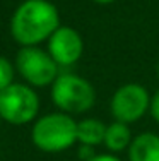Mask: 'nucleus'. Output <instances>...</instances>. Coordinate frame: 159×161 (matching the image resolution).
Wrapping results in <instances>:
<instances>
[{
	"instance_id": "obj_7",
	"label": "nucleus",
	"mask_w": 159,
	"mask_h": 161,
	"mask_svg": "<svg viewBox=\"0 0 159 161\" xmlns=\"http://www.w3.org/2000/svg\"><path fill=\"white\" fill-rule=\"evenodd\" d=\"M46 50L60 69L72 67L84 55V40L75 28L62 24L46 41Z\"/></svg>"
},
{
	"instance_id": "obj_1",
	"label": "nucleus",
	"mask_w": 159,
	"mask_h": 161,
	"mask_svg": "<svg viewBox=\"0 0 159 161\" xmlns=\"http://www.w3.org/2000/svg\"><path fill=\"white\" fill-rule=\"evenodd\" d=\"M60 26V10L53 2L22 0L10 16L9 31L19 47H40Z\"/></svg>"
},
{
	"instance_id": "obj_12",
	"label": "nucleus",
	"mask_w": 159,
	"mask_h": 161,
	"mask_svg": "<svg viewBox=\"0 0 159 161\" xmlns=\"http://www.w3.org/2000/svg\"><path fill=\"white\" fill-rule=\"evenodd\" d=\"M149 115L152 117V120L156 122V124H159V89L154 91V94H151Z\"/></svg>"
},
{
	"instance_id": "obj_16",
	"label": "nucleus",
	"mask_w": 159,
	"mask_h": 161,
	"mask_svg": "<svg viewBox=\"0 0 159 161\" xmlns=\"http://www.w3.org/2000/svg\"><path fill=\"white\" fill-rule=\"evenodd\" d=\"M0 161H2V159H0Z\"/></svg>"
},
{
	"instance_id": "obj_9",
	"label": "nucleus",
	"mask_w": 159,
	"mask_h": 161,
	"mask_svg": "<svg viewBox=\"0 0 159 161\" xmlns=\"http://www.w3.org/2000/svg\"><path fill=\"white\" fill-rule=\"evenodd\" d=\"M132 141H134L132 125L123 124V122H116V120H113L111 124L106 125L103 146L106 147L108 153L120 154V153L127 151V149L130 147Z\"/></svg>"
},
{
	"instance_id": "obj_14",
	"label": "nucleus",
	"mask_w": 159,
	"mask_h": 161,
	"mask_svg": "<svg viewBox=\"0 0 159 161\" xmlns=\"http://www.w3.org/2000/svg\"><path fill=\"white\" fill-rule=\"evenodd\" d=\"M91 2L98 3V5H111V3H115L116 0H91Z\"/></svg>"
},
{
	"instance_id": "obj_4",
	"label": "nucleus",
	"mask_w": 159,
	"mask_h": 161,
	"mask_svg": "<svg viewBox=\"0 0 159 161\" xmlns=\"http://www.w3.org/2000/svg\"><path fill=\"white\" fill-rule=\"evenodd\" d=\"M41 101L36 89L26 82H12L0 91V122L14 127L29 125L38 118Z\"/></svg>"
},
{
	"instance_id": "obj_8",
	"label": "nucleus",
	"mask_w": 159,
	"mask_h": 161,
	"mask_svg": "<svg viewBox=\"0 0 159 161\" xmlns=\"http://www.w3.org/2000/svg\"><path fill=\"white\" fill-rule=\"evenodd\" d=\"M128 161H159V134L140 132L127 149Z\"/></svg>"
},
{
	"instance_id": "obj_15",
	"label": "nucleus",
	"mask_w": 159,
	"mask_h": 161,
	"mask_svg": "<svg viewBox=\"0 0 159 161\" xmlns=\"http://www.w3.org/2000/svg\"><path fill=\"white\" fill-rule=\"evenodd\" d=\"M156 75H157V77H159V62L156 64Z\"/></svg>"
},
{
	"instance_id": "obj_2",
	"label": "nucleus",
	"mask_w": 159,
	"mask_h": 161,
	"mask_svg": "<svg viewBox=\"0 0 159 161\" xmlns=\"http://www.w3.org/2000/svg\"><path fill=\"white\" fill-rule=\"evenodd\" d=\"M31 142L46 154H58L77 144V120L63 112L38 117L31 125Z\"/></svg>"
},
{
	"instance_id": "obj_11",
	"label": "nucleus",
	"mask_w": 159,
	"mask_h": 161,
	"mask_svg": "<svg viewBox=\"0 0 159 161\" xmlns=\"http://www.w3.org/2000/svg\"><path fill=\"white\" fill-rule=\"evenodd\" d=\"M16 65L7 57L0 55V91L9 87L12 82H16Z\"/></svg>"
},
{
	"instance_id": "obj_3",
	"label": "nucleus",
	"mask_w": 159,
	"mask_h": 161,
	"mask_svg": "<svg viewBox=\"0 0 159 161\" xmlns=\"http://www.w3.org/2000/svg\"><path fill=\"white\" fill-rule=\"evenodd\" d=\"M51 103L67 115H84L96 105V89L86 77L72 72H60L50 86Z\"/></svg>"
},
{
	"instance_id": "obj_13",
	"label": "nucleus",
	"mask_w": 159,
	"mask_h": 161,
	"mask_svg": "<svg viewBox=\"0 0 159 161\" xmlns=\"http://www.w3.org/2000/svg\"><path fill=\"white\" fill-rule=\"evenodd\" d=\"M87 161H123L118 154H113V153H99V154H94L91 159Z\"/></svg>"
},
{
	"instance_id": "obj_5",
	"label": "nucleus",
	"mask_w": 159,
	"mask_h": 161,
	"mask_svg": "<svg viewBox=\"0 0 159 161\" xmlns=\"http://www.w3.org/2000/svg\"><path fill=\"white\" fill-rule=\"evenodd\" d=\"M14 65L22 82L34 89L50 87L60 75L58 64L51 58L48 50H43L41 47H19Z\"/></svg>"
},
{
	"instance_id": "obj_10",
	"label": "nucleus",
	"mask_w": 159,
	"mask_h": 161,
	"mask_svg": "<svg viewBox=\"0 0 159 161\" xmlns=\"http://www.w3.org/2000/svg\"><path fill=\"white\" fill-rule=\"evenodd\" d=\"M106 132V124L99 118L87 117L77 122V144L79 146H89L98 147L103 146Z\"/></svg>"
},
{
	"instance_id": "obj_6",
	"label": "nucleus",
	"mask_w": 159,
	"mask_h": 161,
	"mask_svg": "<svg viewBox=\"0 0 159 161\" xmlns=\"http://www.w3.org/2000/svg\"><path fill=\"white\" fill-rule=\"evenodd\" d=\"M151 93L139 82H127L120 86L109 99V113L113 120L123 124H135L149 113Z\"/></svg>"
}]
</instances>
